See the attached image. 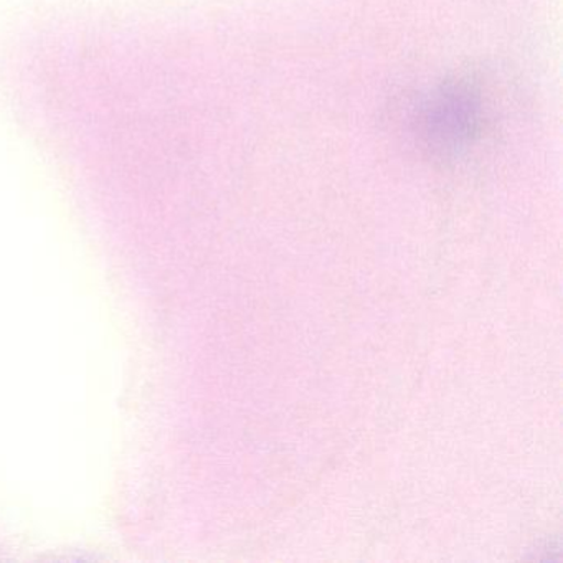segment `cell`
<instances>
[{
    "mask_svg": "<svg viewBox=\"0 0 563 563\" xmlns=\"http://www.w3.org/2000/svg\"><path fill=\"white\" fill-rule=\"evenodd\" d=\"M418 140L440 161L470 153L487 124V100L479 81L454 78L438 85L418 108Z\"/></svg>",
    "mask_w": 563,
    "mask_h": 563,
    "instance_id": "1",
    "label": "cell"
}]
</instances>
